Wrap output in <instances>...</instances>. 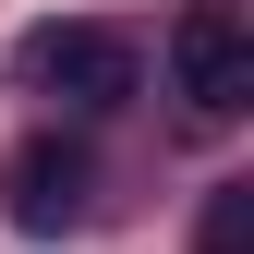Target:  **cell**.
<instances>
[{
    "label": "cell",
    "mask_w": 254,
    "mask_h": 254,
    "mask_svg": "<svg viewBox=\"0 0 254 254\" xmlns=\"http://www.w3.org/2000/svg\"><path fill=\"white\" fill-rule=\"evenodd\" d=\"M0 206H12V230H73L85 206H97V157H85V133H24L12 157H0Z\"/></svg>",
    "instance_id": "3957f363"
},
{
    "label": "cell",
    "mask_w": 254,
    "mask_h": 254,
    "mask_svg": "<svg viewBox=\"0 0 254 254\" xmlns=\"http://www.w3.org/2000/svg\"><path fill=\"white\" fill-rule=\"evenodd\" d=\"M170 85H182L194 121H242L254 109V37H242L230 0H194V12L170 24Z\"/></svg>",
    "instance_id": "7a4b0ae2"
},
{
    "label": "cell",
    "mask_w": 254,
    "mask_h": 254,
    "mask_svg": "<svg viewBox=\"0 0 254 254\" xmlns=\"http://www.w3.org/2000/svg\"><path fill=\"white\" fill-rule=\"evenodd\" d=\"M254 242V182H218L206 194V230H194V254H242Z\"/></svg>",
    "instance_id": "277c9868"
},
{
    "label": "cell",
    "mask_w": 254,
    "mask_h": 254,
    "mask_svg": "<svg viewBox=\"0 0 254 254\" xmlns=\"http://www.w3.org/2000/svg\"><path fill=\"white\" fill-rule=\"evenodd\" d=\"M12 73L37 85V97H61V109H121L133 73H145V49H133V24H109V12H49V24L12 37Z\"/></svg>",
    "instance_id": "6da1fadb"
}]
</instances>
